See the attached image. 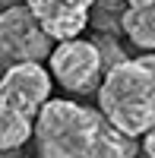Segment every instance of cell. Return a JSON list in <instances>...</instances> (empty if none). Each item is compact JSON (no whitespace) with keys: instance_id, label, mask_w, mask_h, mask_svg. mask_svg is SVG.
Returning a JSON list of instances; mask_svg holds the SVG:
<instances>
[{"instance_id":"6da1fadb","label":"cell","mask_w":155,"mask_h":158,"mask_svg":"<svg viewBox=\"0 0 155 158\" xmlns=\"http://www.w3.org/2000/svg\"><path fill=\"white\" fill-rule=\"evenodd\" d=\"M35 146L44 158H130L136 136L111 120L105 111L67 98H48L35 120Z\"/></svg>"},{"instance_id":"7a4b0ae2","label":"cell","mask_w":155,"mask_h":158,"mask_svg":"<svg viewBox=\"0 0 155 158\" xmlns=\"http://www.w3.org/2000/svg\"><path fill=\"white\" fill-rule=\"evenodd\" d=\"M98 108L124 133L146 136L155 127V51L120 60L105 73L98 89Z\"/></svg>"},{"instance_id":"3957f363","label":"cell","mask_w":155,"mask_h":158,"mask_svg":"<svg viewBox=\"0 0 155 158\" xmlns=\"http://www.w3.org/2000/svg\"><path fill=\"white\" fill-rule=\"evenodd\" d=\"M51 98V73L38 60L10 63L0 82V149L13 152L35 136V120Z\"/></svg>"},{"instance_id":"277c9868","label":"cell","mask_w":155,"mask_h":158,"mask_svg":"<svg viewBox=\"0 0 155 158\" xmlns=\"http://www.w3.org/2000/svg\"><path fill=\"white\" fill-rule=\"evenodd\" d=\"M51 41L48 29L35 16L29 3H10L0 16V57L3 63H19V60H44L51 57Z\"/></svg>"},{"instance_id":"5b68a950","label":"cell","mask_w":155,"mask_h":158,"mask_svg":"<svg viewBox=\"0 0 155 158\" xmlns=\"http://www.w3.org/2000/svg\"><path fill=\"white\" fill-rule=\"evenodd\" d=\"M51 73H54L57 85L76 92V95H89L95 92L105 73V57L95 41H82V38H67L57 41L51 51Z\"/></svg>"},{"instance_id":"8992f818","label":"cell","mask_w":155,"mask_h":158,"mask_svg":"<svg viewBox=\"0 0 155 158\" xmlns=\"http://www.w3.org/2000/svg\"><path fill=\"white\" fill-rule=\"evenodd\" d=\"M25 3L35 10V16L54 41H67L86 32V25L92 22V6L98 0H25Z\"/></svg>"},{"instance_id":"52a82bcc","label":"cell","mask_w":155,"mask_h":158,"mask_svg":"<svg viewBox=\"0 0 155 158\" xmlns=\"http://www.w3.org/2000/svg\"><path fill=\"white\" fill-rule=\"evenodd\" d=\"M120 32L130 38L136 48L155 51V3L127 6L120 16Z\"/></svg>"},{"instance_id":"ba28073f","label":"cell","mask_w":155,"mask_h":158,"mask_svg":"<svg viewBox=\"0 0 155 158\" xmlns=\"http://www.w3.org/2000/svg\"><path fill=\"white\" fill-rule=\"evenodd\" d=\"M143 152L155 158V127H152V130H149V133L143 136Z\"/></svg>"},{"instance_id":"9c48e42d","label":"cell","mask_w":155,"mask_h":158,"mask_svg":"<svg viewBox=\"0 0 155 158\" xmlns=\"http://www.w3.org/2000/svg\"><path fill=\"white\" fill-rule=\"evenodd\" d=\"M130 6H143V3H155V0H127Z\"/></svg>"}]
</instances>
